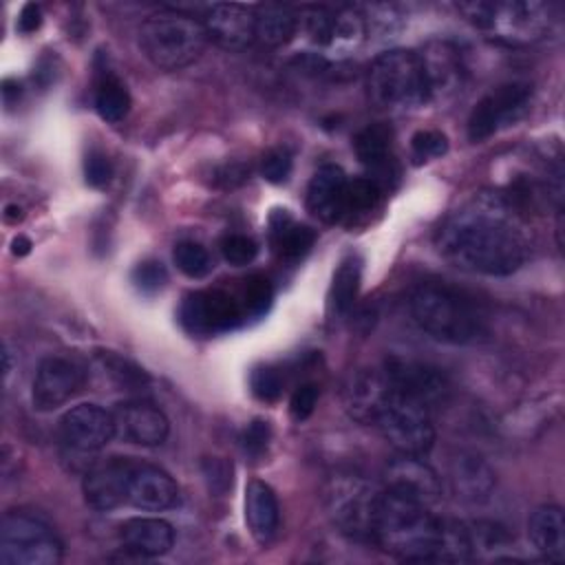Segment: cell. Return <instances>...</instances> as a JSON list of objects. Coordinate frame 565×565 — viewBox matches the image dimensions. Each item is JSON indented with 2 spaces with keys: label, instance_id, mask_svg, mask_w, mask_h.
I'll use <instances>...</instances> for the list:
<instances>
[{
  "label": "cell",
  "instance_id": "1",
  "mask_svg": "<svg viewBox=\"0 0 565 565\" xmlns=\"http://www.w3.org/2000/svg\"><path fill=\"white\" fill-rule=\"evenodd\" d=\"M446 260L466 271L510 276L527 258L530 238L521 214L499 192H477L437 232Z\"/></svg>",
  "mask_w": 565,
  "mask_h": 565
},
{
  "label": "cell",
  "instance_id": "24",
  "mask_svg": "<svg viewBox=\"0 0 565 565\" xmlns=\"http://www.w3.org/2000/svg\"><path fill=\"white\" fill-rule=\"evenodd\" d=\"M452 492L468 503H483L494 488V472L475 452H459L450 463Z\"/></svg>",
  "mask_w": 565,
  "mask_h": 565
},
{
  "label": "cell",
  "instance_id": "47",
  "mask_svg": "<svg viewBox=\"0 0 565 565\" xmlns=\"http://www.w3.org/2000/svg\"><path fill=\"white\" fill-rule=\"evenodd\" d=\"M11 95H20V84L18 82H13V79H4V84H2V97H4V102L7 104H11Z\"/></svg>",
  "mask_w": 565,
  "mask_h": 565
},
{
  "label": "cell",
  "instance_id": "17",
  "mask_svg": "<svg viewBox=\"0 0 565 565\" xmlns=\"http://www.w3.org/2000/svg\"><path fill=\"white\" fill-rule=\"evenodd\" d=\"M113 417L117 435L137 446H159L170 433V424L163 411L146 399H130L119 404Z\"/></svg>",
  "mask_w": 565,
  "mask_h": 565
},
{
  "label": "cell",
  "instance_id": "4",
  "mask_svg": "<svg viewBox=\"0 0 565 565\" xmlns=\"http://www.w3.org/2000/svg\"><path fill=\"white\" fill-rule=\"evenodd\" d=\"M207 40L203 22L170 9L148 15L139 29V46L143 55L161 71L190 66L199 60Z\"/></svg>",
  "mask_w": 565,
  "mask_h": 565
},
{
  "label": "cell",
  "instance_id": "23",
  "mask_svg": "<svg viewBox=\"0 0 565 565\" xmlns=\"http://www.w3.org/2000/svg\"><path fill=\"white\" fill-rule=\"evenodd\" d=\"M121 545L143 558L161 556L166 554L172 543H174V530L168 521L163 519H152V516H135L128 519L121 530H119Z\"/></svg>",
  "mask_w": 565,
  "mask_h": 565
},
{
  "label": "cell",
  "instance_id": "26",
  "mask_svg": "<svg viewBox=\"0 0 565 565\" xmlns=\"http://www.w3.org/2000/svg\"><path fill=\"white\" fill-rule=\"evenodd\" d=\"M527 536L539 554L552 563L565 558V521L558 505H541L527 519Z\"/></svg>",
  "mask_w": 565,
  "mask_h": 565
},
{
  "label": "cell",
  "instance_id": "27",
  "mask_svg": "<svg viewBox=\"0 0 565 565\" xmlns=\"http://www.w3.org/2000/svg\"><path fill=\"white\" fill-rule=\"evenodd\" d=\"M298 24V13L287 4H258L254 11V40L267 49H278L296 35Z\"/></svg>",
  "mask_w": 565,
  "mask_h": 565
},
{
  "label": "cell",
  "instance_id": "13",
  "mask_svg": "<svg viewBox=\"0 0 565 565\" xmlns=\"http://www.w3.org/2000/svg\"><path fill=\"white\" fill-rule=\"evenodd\" d=\"M115 417L97 404H79L64 413L60 419L62 441L77 452H95L104 448L113 437Z\"/></svg>",
  "mask_w": 565,
  "mask_h": 565
},
{
  "label": "cell",
  "instance_id": "10",
  "mask_svg": "<svg viewBox=\"0 0 565 565\" xmlns=\"http://www.w3.org/2000/svg\"><path fill=\"white\" fill-rule=\"evenodd\" d=\"M527 84H501L486 93L468 117V139L479 143L494 135L499 128L514 124L527 108L530 102Z\"/></svg>",
  "mask_w": 565,
  "mask_h": 565
},
{
  "label": "cell",
  "instance_id": "35",
  "mask_svg": "<svg viewBox=\"0 0 565 565\" xmlns=\"http://www.w3.org/2000/svg\"><path fill=\"white\" fill-rule=\"evenodd\" d=\"M271 298H274V289H271V282H269L267 276L252 274L245 280V287H243V309L249 316H263L269 309Z\"/></svg>",
  "mask_w": 565,
  "mask_h": 565
},
{
  "label": "cell",
  "instance_id": "29",
  "mask_svg": "<svg viewBox=\"0 0 565 565\" xmlns=\"http://www.w3.org/2000/svg\"><path fill=\"white\" fill-rule=\"evenodd\" d=\"M391 139L393 132L386 124H369L353 139L358 159L373 172L386 170L391 163Z\"/></svg>",
  "mask_w": 565,
  "mask_h": 565
},
{
  "label": "cell",
  "instance_id": "38",
  "mask_svg": "<svg viewBox=\"0 0 565 565\" xmlns=\"http://www.w3.org/2000/svg\"><path fill=\"white\" fill-rule=\"evenodd\" d=\"M411 150H413V159L417 163L430 161V159H437L448 152V139H446V135H441L437 130H419L411 139Z\"/></svg>",
  "mask_w": 565,
  "mask_h": 565
},
{
  "label": "cell",
  "instance_id": "7",
  "mask_svg": "<svg viewBox=\"0 0 565 565\" xmlns=\"http://www.w3.org/2000/svg\"><path fill=\"white\" fill-rule=\"evenodd\" d=\"M457 11L477 29L508 44H527L550 26V7L543 2H459Z\"/></svg>",
  "mask_w": 565,
  "mask_h": 565
},
{
  "label": "cell",
  "instance_id": "44",
  "mask_svg": "<svg viewBox=\"0 0 565 565\" xmlns=\"http://www.w3.org/2000/svg\"><path fill=\"white\" fill-rule=\"evenodd\" d=\"M203 475L207 488L216 494H223L232 486V466L221 457H210L203 461Z\"/></svg>",
  "mask_w": 565,
  "mask_h": 565
},
{
  "label": "cell",
  "instance_id": "39",
  "mask_svg": "<svg viewBox=\"0 0 565 565\" xmlns=\"http://www.w3.org/2000/svg\"><path fill=\"white\" fill-rule=\"evenodd\" d=\"M132 282L141 294H154L168 282V271L159 260H141L132 269Z\"/></svg>",
  "mask_w": 565,
  "mask_h": 565
},
{
  "label": "cell",
  "instance_id": "19",
  "mask_svg": "<svg viewBox=\"0 0 565 565\" xmlns=\"http://www.w3.org/2000/svg\"><path fill=\"white\" fill-rule=\"evenodd\" d=\"M177 497H179V488L166 470L152 463L132 461L130 477H128L130 505L148 512H159V510L172 508L177 503Z\"/></svg>",
  "mask_w": 565,
  "mask_h": 565
},
{
  "label": "cell",
  "instance_id": "46",
  "mask_svg": "<svg viewBox=\"0 0 565 565\" xmlns=\"http://www.w3.org/2000/svg\"><path fill=\"white\" fill-rule=\"evenodd\" d=\"M40 24H42V11H40V7L33 4V2L24 4L22 11H20V15H18V24H15L18 31L24 33V35H29V33L38 31Z\"/></svg>",
  "mask_w": 565,
  "mask_h": 565
},
{
  "label": "cell",
  "instance_id": "8",
  "mask_svg": "<svg viewBox=\"0 0 565 565\" xmlns=\"http://www.w3.org/2000/svg\"><path fill=\"white\" fill-rule=\"evenodd\" d=\"M373 424L399 455L424 457L435 444L430 411L397 388H391V395L386 397Z\"/></svg>",
  "mask_w": 565,
  "mask_h": 565
},
{
  "label": "cell",
  "instance_id": "12",
  "mask_svg": "<svg viewBox=\"0 0 565 565\" xmlns=\"http://www.w3.org/2000/svg\"><path fill=\"white\" fill-rule=\"evenodd\" d=\"M382 369H384L388 382L393 384V388L415 397L428 411L433 406H439L448 397L450 386H448L446 375L430 364L393 355L384 362Z\"/></svg>",
  "mask_w": 565,
  "mask_h": 565
},
{
  "label": "cell",
  "instance_id": "41",
  "mask_svg": "<svg viewBox=\"0 0 565 565\" xmlns=\"http://www.w3.org/2000/svg\"><path fill=\"white\" fill-rule=\"evenodd\" d=\"M260 174L269 183H282L291 174V154L285 148L269 150L260 161Z\"/></svg>",
  "mask_w": 565,
  "mask_h": 565
},
{
  "label": "cell",
  "instance_id": "30",
  "mask_svg": "<svg viewBox=\"0 0 565 565\" xmlns=\"http://www.w3.org/2000/svg\"><path fill=\"white\" fill-rule=\"evenodd\" d=\"M360 282H362V263L355 256H349L340 263L338 271L333 274L331 280V291H329V307L335 316H344L360 291Z\"/></svg>",
  "mask_w": 565,
  "mask_h": 565
},
{
  "label": "cell",
  "instance_id": "20",
  "mask_svg": "<svg viewBox=\"0 0 565 565\" xmlns=\"http://www.w3.org/2000/svg\"><path fill=\"white\" fill-rule=\"evenodd\" d=\"M424 75L428 82V93L433 97H448L457 93L463 84V64L459 51L444 40H435L426 44L424 53H419Z\"/></svg>",
  "mask_w": 565,
  "mask_h": 565
},
{
  "label": "cell",
  "instance_id": "34",
  "mask_svg": "<svg viewBox=\"0 0 565 565\" xmlns=\"http://www.w3.org/2000/svg\"><path fill=\"white\" fill-rule=\"evenodd\" d=\"M366 33V18L358 9L335 11L331 46H355Z\"/></svg>",
  "mask_w": 565,
  "mask_h": 565
},
{
  "label": "cell",
  "instance_id": "6",
  "mask_svg": "<svg viewBox=\"0 0 565 565\" xmlns=\"http://www.w3.org/2000/svg\"><path fill=\"white\" fill-rule=\"evenodd\" d=\"M382 492V488L360 475L338 472L327 479L322 503L329 521L342 534L358 541H371Z\"/></svg>",
  "mask_w": 565,
  "mask_h": 565
},
{
  "label": "cell",
  "instance_id": "43",
  "mask_svg": "<svg viewBox=\"0 0 565 565\" xmlns=\"http://www.w3.org/2000/svg\"><path fill=\"white\" fill-rule=\"evenodd\" d=\"M318 404V386L316 384H300L289 399V415L294 422H305L311 417Z\"/></svg>",
  "mask_w": 565,
  "mask_h": 565
},
{
  "label": "cell",
  "instance_id": "22",
  "mask_svg": "<svg viewBox=\"0 0 565 565\" xmlns=\"http://www.w3.org/2000/svg\"><path fill=\"white\" fill-rule=\"evenodd\" d=\"M203 26L218 46L243 49L254 40V11L243 4H212Z\"/></svg>",
  "mask_w": 565,
  "mask_h": 565
},
{
  "label": "cell",
  "instance_id": "28",
  "mask_svg": "<svg viewBox=\"0 0 565 565\" xmlns=\"http://www.w3.org/2000/svg\"><path fill=\"white\" fill-rule=\"evenodd\" d=\"M269 234H271V245L276 254L285 260H296L305 256L316 241V232L302 223H296L287 214V210H276L271 214Z\"/></svg>",
  "mask_w": 565,
  "mask_h": 565
},
{
  "label": "cell",
  "instance_id": "15",
  "mask_svg": "<svg viewBox=\"0 0 565 565\" xmlns=\"http://www.w3.org/2000/svg\"><path fill=\"white\" fill-rule=\"evenodd\" d=\"M84 384V371L68 358H44L33 380V406L38 411H53L68 402Z\"/></svg>",
  "mask_w": 565,
  "mask_h": 565
},
{
  "label": "cell",
  "instance_id": "21",
  "mask_svg": "<svg viewBox=\"0 0 565 565\" xmlns=\"http://www.w3.org/2000/svg\"><path fill=\"white\" fill-rule=\"evenodd\" d=\"M347 174L340 166L318 168L307 185V210L322 223H338L344 216Z\"/></svg>",
  "mask_w": 565,
  "mask_h": 565
},
{
  "label": "cell",
  "instance_id": "11",
  "mask_svg": "<svg viewBox=\"0 0 565 565\" xmlns=\"http://www.w3.org/2000/svg\"><path fill=\"white\" fill-rule=\"evenodd\" d=\"M241 305L221 289L192 291L179 307V320L192 335H214L238 324Z\"/></svg>",
  "mask_w": 565,
  "mask_h": 565
},
{
  "label": "cell",
  "instance_id": "49",
  "mask_svg": "<svg viewBox=\"0 0 565 565\" xmlns=\"http://www.w3.org/2000/svg\"><path fill=\"white\" fill-rule=\"evenodd\" d=\"M4 221L7 223H18L22 221V210L18 205H7L4 207Z\"/></svg>",
  "mask_w": 565,
  "mask_h": 565
},
{
  "label": "cell",
  "instance_id": "18",
  "mask_svg": "<svg viewBox=\"0 0 565 565\" xmlns=\"http://www.w3.org/2000/svg\"><path fill=\"white\" fill-rule=\"evenodd\" d=\"M391 388L393 386L384 369H358L347 377L342 386L344 411L362 424H373L386 397L391 395Z\"/></svg>",
  "mask_w": 565,
  "mask_h": 565
},
{
  "label": "cell",
  "instance_id": "16",
  "mask_svg": "<svg viewBox=\"0 0 565 565\" xmlns=\"http://www.w3.org/2000/svg\"><path fill=\"white\" fill-rule=\"evenodd\" d=\"M132 461L126 457H108L93 463L82 481L84 499L95 510H115L128 503V477Z\"/></svg>",
  "mask_w": 565,
  "mask_h": 565
},
{
  "label": "cell",
  "instance_id": "40",
  "mask_svg": "<svg viewBox=\"0 0 565 565\" xmlns=\"http://www.w3.org/2000/svg\"><path fill=\"white\" fill-rule=\"evenodd\" d=\"M252 393L263 402H274L282 393V377L274 366H256L249 377Z\"/></svg>",
  "mask_w": 565,
  "mask_h": 565
},
{
  "label": "cell",
  "instance_id": "3",
  "mask_svg": "<svg viewBox=\"0 0 565 565\" xmlns=\"http://www.w3.org/2000/svg\"><path fill=\"white\" fill-rule=\"evenodd\" d=\"M411 313L422 331L446 344H470L486 333L477 305L444 282H424L411 296Z\"/></svg>",
  "mask_w": 565,
  "mask_h": 565
},
{
  "label": "cell",
  "instance_id": "32",
  "mask_svg": "<svg viewBox=\"0 0 565 565\" xmlns=\"http://www.w3.org/2000/svg\"><path fill=\"white\" fill-rule=\"evenodd\" d=\"M380 194H382V188L375 179L371 177L349 179L347 192H344V216L371 212L377 205Z\"/></svg>",
  "mask_w": 565,
  "mask_h": 565
},
{
  "label": "cell",
  "instance_id": "31",
  "mask_svg": "<svg viewBox=\"0 0 565 565\" xmlns=\"http://www.w3.org/2000/svg\"><path fill=\"white\" fill-rule=\"evenodd\" d=\"M95 108L102 119L117 124L130 110V93L124 82L115 75H106L99 79L95 90Z\"/></svg>",
  "mask_w": 565,
  "mask_h": 565
},
{
  "label": "cell",
  "instance_id": "37",
  "mask_svg": "<svg viewBox=\"0 0 565 565\" xmlns=\"http://www.w3.org/2000/svg\"><path fill=\"white\" fill-rule=\"evenodd\" d=\"M218 247H221L223 258H225L230 265H236V267L252 263V260L256 258V254H258L256 241L249 238V236H245V234H225V236L221 238V245H218Z\"/></svg>",
  "mask_w": 565,
  "mask_h": 565
},
{
  "label": "cell",
  "instance_id": "5",
  "mask_svg": "<svg viewBox=\"0 0 565 565\" xmlns=\"http://www.w3.org/2000/svg\"><path fill=\"white\" fill-rule=\"evenodd\" d=\"M369 99L388 110H411L430 99L419 53L393 49L377 55L366 71Z\"/></svg>",
  "mask_w": 565,
  "mask_h": 565
},
{
  "label": "cell",
  "instance_id": "14",
  "mask_svg": "<svg viewBox=\"0 0 565 565\" xmlns=\"http://www.w3.org/2000/svg\"><path fill=\"white\" fill-rule=\"evenodd\" d=\"M384 481L388 492L413 499L428 508L441 499V479L422 457L399 455L386 466Z\"/></svg>",
  "mask_w": 565,
  "mask_h": 565
},
{
  "label": "cell",
  "instance_id": "42",
  "mask_svg": "<svg viewBox=\"0 0 565 565\" xmlns=\"http://www.w3.org/2000/svg\"><path fill=\"white\" fill-rule=\"evenodd\" d=\"M84 177L86 183L93 188H104L110 179H113V163L110 159L99 152V150H90L84 159Z\"/></svg>",
  "mask_w": 565,
  "mask_h": 565
},
{
  "label": "cell",
  "instance_id": "2",
  "mask_svg": "<svg viewBox=\"0 0 565 565\" xmlns=\"http://www.w3.org/2000/svg\"><path fill=\"white\" fill-rule=\"evenodd\" d=\"M441 521L428 505L384 488L371 541L402 561H437Z\"/></svg>",
  "mask_w": 565,
  "mask_h": 565
},
{
  "label": "cell",
  "instance_id": "25",
  "mask_svg": "<svg viewBox=\"0 0 565 565\" xmlns=\"http://www.w3.org/2000/svg\"><path fill=\"white\" fill-rule=\"evenodd\" d=\"M245 521L252 532V536L260 543L267 545L280 523V510L274 490L263 483V481H249L245 488Z\"/></svg>",
  "mask_w": 565,
  "mask_h": 565
},
{
  "label": "cell",
  "instance_id": "33",
  "mask_svg": "<svg viewBox=\"0 0 565 565\" xmlns=\"http://www.w3.org/2000/svg\"><path fill=\"white\" fill-rule=\"evenodd\" d=\"M172 258H174V265L179 267V271L185 274L188 278H203L214 267L210 252L203 245L194 243V241L177 243V247L172 252Z\"/></svg>",
  "mask_w": 565,
  "mask_h": 565
},
{
  "label": "cell",
  "instance_id": "48",
  "mask_svg": "<svg viewBox=\"0 0 565 565\" xmlns=\"http://www.w3.org/2000/svg\"><path fill=\"white\" fill-rule=\"evenodd\" d=\"M29 249H31V241L26 236L13 238V254L15 256H24V254H29Z\"/></svg>",
  "mask_w": 565,
  "mask_h": 565
},
{
  "label": "cell",
  "instance_id": "9",
  "mask_svg": "<svg viewBox=\"0 0 565 565\" xmlns=\"http://www.w3.org/2000/svg\"><path fill=\"white\" fill-rule=\"evenodd\" d=\"M0 561L7 565H55L62 561V541L44 521L9 512L0 523Z\"/></svg>",
  "mask_w": 565,
  "mask_h": 565
},
{
  "label": "cell",
  "instance_id": "36",
  "mask_svg": "<svg viewBox=\"0 0 565 565\" xmlns=\"http://www.w3.org/2000/svg\"><path fill=\"white\" fill-rule=\"evenodd\" d=\"M300 22L307 31V35L316 42V44H324L331 46V38H333V22H335V13L324 9V7H309L300 13Z\"/></svg>",
  "mask_w": 565,
  "mask_h": 565
},
{
  "label": "cell",
  "instance_id": "45",
  "mask_svg": "<svg viewBox=\"0 0 565 565\" xmlns=\"http://www.w3.org/2000/svg\"><path fill=\"white\" fill-rule=\"evenodd\" d=\"M269 437H271V430H269V424L263 422V419H254L252 424H247V428L243 430V448L249 452V455H260L267 444H269Z\"/></svg>",
  "mask_w": 565,
  "mask_h": 565
}]
</instances>
